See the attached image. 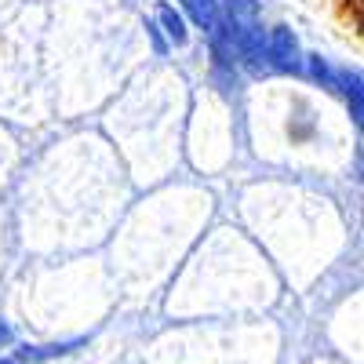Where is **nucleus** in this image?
<instances>
[{"instance_id":"obj_1","label":"nucleus","mask_w":364,"mask_h":364,"mask_svg":"<svg viewBox=\"0 0 364 364\" xmlns=\"http://www.w3.org/2000/svg\"><path fill=\"white\" fill-rule=\"evenodd\" d=\"M262 48H266V63H269L273 77H299L302 73V55L306 51H302V41L288 22L269 26Z\"/></svg>"},{"instance_id":"obj_2","label":"nucleus","mask_w":364,"mask_h":364,"mask_svg":"<svg viewBox=\"0 0 364 364\" xmlns=\"http://www.w3.org/2000/svg\"><path fill=\"white\" fill-rule=\"evenodd\" d=\"M149 18L157 22V29L164 33V41L171 48H186L190 44V22H186V15L178 11V4H171V0H157Z\"/></svg>"},{"instance_id":"obj_3","label":"nucleus","mask_w":364,"mask_h":364,"mask_svg":"<svg viewBox=\"0 0 364 364\" xmlns=\"http://www.w3.org/2000/svg\"><path fill=\"white\" fill-rule=\"evenodd\" d=\"M336 91L343 95V102L350 109L353 128H360V113H364V106H360V70L357 66H339L336 70Z\"/></svg>"},{"instance_id":"obj_4","label":"nucleus","mask_w":364,"mask_h":364,"mask_svg":"<svg viewBox=\"0 0 364 364\" xmlns=\"http://www.w3.org/2000/svg\"><path fill=\"white\" fill-rule=\"evenodd\" d=\"M178 11L186 15L190 29L211 33L219 26V0H178Z\"/></svg>"},{"instance_id":"obj_5","label":"nucleus","mask_w":364,"mask_h":364,"mask_svg":"<svg viewBox=\"0 0 364 364\" xmlns=\"http://www.w3.org/2000/svg\"><path fill=\"white\" fill-rule=\"evenodd\" d=\"M302 73H310V80H317L321 87L336 91V66L324 55H302Z\"/></svg>"},{"instance_id":"obj_6","label":"nucleus","mask_w":364,"mask_h":364,"mask_svg":"<svg viewBox=\"0 0 364 364\" xmlns=\"http://www.w3.org/2000/svg\"><path fill=\"white\" fill-rule=\"evenodd\" d=\"M73 346H80V339H73V343H55V346H26V350H22V360H51V357L70 353Z\"/></svg>"},{"instance_id":"obj_7","label":"nucleus","mask_w":364,"mask_h":364,"mask_svg":"<svg viewBox=\"0 0 364 364\" xmlns=\"http://www.w3.org/2000/svg\"><path fill=\"white\" fill-rule=\"evenodd\" d=\"M142 29H146V41L154 44V51H157V55H168V51H171V44L164 41V33H161V29H157V22L149 18V15L142 18Z\"/></svg>"},{"instance_id":"obj_8","label":"nucleus","mask_w":364,"mask_h":364,"mask_svg":"<svg viewBox=\"0 0 364 364\" xmlns=\"http://www.w3.org/2000/svg\"><path fill=\"white\" fill-rule=\"evenodd\" d=\"M15 343V328L8 321H0V346H11Z\"/></svg>"},{"instance_id":"obj_9","label":"nucleus","mask_w":364,"mask_h":364,"mask_svg":"<svg viewBox=\"0 0 364 364\" xmlns=\"http://www.w3.org/2000/svg\"><path fill=\"white\" fill-rule=\"evenodd\" d=\"M0 364H22L18 357H0Z\"/></svg>"}]
</instances>
